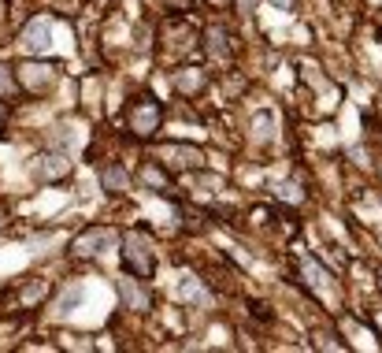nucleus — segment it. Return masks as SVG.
I'll return each mask as SVG.
<instances>
[{
    "label": "nucleus",
    "instance_id": "obj_13",
    "mask_svg": "<svg viewBox=\"0 0 382 353\" xmlns=\"http://www.w3.org/2000/svg\"><path fill=\"white\" fill-rule=\"evenodd\" d=\"M175 89L182 97H201L208 89V71L204 68H178L175 71Z\"/></svg>",
    "mask_w": 382,
    "mask_h": 353
},
{
    "label": "nucleus",
    "instance_id": "obj_24",
    "mask_svg": "<svg viewBox=\"0 0 382 353\" xmlns=\"http://www.w3.org/2000/svg\"><path fill=\"white\" fill-rule=\"evenodd\" d=\"M271 4H275V8H282V11H289V8L297 4V0H271Z\"/></svg>",
    "mask_w": 382,
    "mask_h": 353
},
{
    "label": "nucleus",
    "instance_id": "obj_6",
    "mask_svg": "<svg viewBox=\"0 0 382 353\" xmlns=\"http://www.w3.org/2000/svg\"><path fill=\"white\" fill-rule=\"evenodd\" d=\"M160 41H164V56H175V52H193L197 49V30L190 19H167L164 30H160Z\"/></svg>",
    "mask_w": 382,
    "mask_h": 353
},
{
    "label": "nucleus",
    "instance_id": "obj_20",
    "mask_svg": "<svg viewBox=\"0 0 382 353\" xmlns=\"http://www.w3.org/2000/svg\"><path fill=\"white\" fill-rule=\"evenodd\" d=\"M249 312H253L256 320H271V309L263 305V302H249Z\"/></svg>",
    "mask_w": 382,
    "mask_h": 353
},
{
    "label": "nucleus",
    "instance_id": "obj_12",
    "mask_svg": "<svg viewBox=\"0 0 382 353\" xmlns=\"http://www.w3.org/2000/svg\"><path fill=\"white\" fill-rule=\"evenodd\" d=\"M67 156L63 153H45V156H37L34 160V179L37 182H60L63 175H67Z\"/></svg>",
    "mask_w": 382,
    "mask_h": 353
},
{
    "label": "nucleus",
    "instance_id": "obj_17",
    "mask_svg": "<svg viewBox=\"0 0 382 353\" xmlns=\"http://www.w3.org/2000/svg\"><path fill=\"white\" fill-rule=\"evenodd\" d=\"M271 130H275L271 112H256V115H253V138H256V141H268Z\"/></svg>",
    "mask_w": 382,
    "mask_h": 353
},
{
    "label": "nucleus",
    "instance_id": "obj_7",
    "mask_svg": "<svg viewBox=\"0 0 382 353\" xmlns=\"http://www.w3.org/2000/svg\"><path fill=\"white\" fill-rule=\"evenodd\" d=\"M297 268H301V279H305V286L308 290H315V294H331L334 290V279H331V271H327L320 260H312V257H297Z\"/></svg>",
    "mask_w": 382,
    "mask_h": 353
},
{
    "label": "nucleus",
    "instance_id": "obj_2",
    "mask_svg": "<svg viewBox=\"0 0 382 353\" xmlns=\"http://www.w3.org/2000/svg\"><path fill=\"white\" fill-rule=\"evenodd\" d=\"M119 242H123V268L138 279H149L156 271L152 234L149 231H126V234H119Z\"/></svg>",
    "mask_w": 382,
    "mask_h": 353
},
{
    "label": "nucleus",
    "instance_id": "obj_23",
    "mask_svg": "<svg viewBox=\"0 0 382 353\" xmlns=\"http://www.w3.org/2000/svg\"><path fill=\"white\" fill-rule=\"evenodd\" d=\"M208 4H212V8H216V11H227V8H230V4H234V0H208Z\"/></svg>",
    "mask_w": 382,
    "mask_h": 353
},
{
    "label": "nucleus",
    "instance_id": "obj_19",
    "mask_svg": "<svg viewBox=\"0 0 382 353\" xmlns=\"http://www.w3.org/2000/svg\"><path fill=\"white\" fill-rule=\"evenodd\" d=\"M52 130H56V134H52V146H63V149H67L71 146V127H52Z\"/></svg>",
    "mask_w": 382,
    "mask_h": 353
},
{
    "label": "nucleus",
    "instance_id": "obj_3",
    "mask_svg": "<svg viewBox=\"0 0 382 353\" xmlns=\"http://www.w3.org/2000/svg\"><path fill=\"white\" fill-rule=\"evenodd\" d=\"M15 82L22 94H34V97H48L60 82V71L52 63H41V60H22L15 68Z\"/></svg>",
    "mask_w": 382,
    "mask_h": 353
},
{
    "label": "nucleus",
    "instance_id": "obj_4",
    "mask_svg": "<svg viewBox=\"0 0 382 353\" xmlns=\"http://www.w3.org/2000/svg\"><path fill=\"white\" fill-rule=\"evenodd\" d=\"M156 160H160L167 172H201L204 167V149L197 146H160L156 149Z\"/></svg>",
    "mask_w": 382,
    "mask_h": 353
},
{
    "label": "nucleus",
    "instance_id": "obj_1",
    "mask_svg": "<svg viewBox=\"0 0 382 353\" xmlns=\"http://www.w3.org/2000/svg\"><path fill=\"white\" fill-rule=\"evenodd\" d=\"M160 123H164V104L149 97V94H138L134 101L126 104V134L138 138V141H149L160 134Z\"/></svg>",
    "mask_w": 382,
    "mask_h": 353
},
{
    "label": "nucleus",
    "instance_id": "obj_15",
    "mask_svg": "<svg viewBox=\"0 0 382 353\" xmlns=\"http://www.w3.org/2000/svg\"><path fill=\"white\" fill-rule=\"evenodd\" d=\"M100 186L108 190V193H126V186H130L126 167L123 164H104L100 167Z\"/></svg>",
    "mask_w": 382,
    "mask_h": 353
},
{
    "label": "nucleus",
    "instance_id": "obj_10",
    "mask_svg": "<svg viewBox=\"0 0 382 353\" xmlns=\"http://www.w3.org/2000/svg\"><path fill=\"white\" fill-rule=\"evenodd\" d=\"M208 52H212L216 60L230 63L234 56H238V41H234V34L227 30V26H208Z\"/></svg>",
    "mask_w": 382,
    "mask_h": 353
},
{
    "label": "nucleus",
    "instance_id": "obj_5",
    "mask_svg": "<svg viewBox=\"0 0 382 353\" xmlns=\"http://www.w3.org/2000/svg\"><path fill=\"white\" fill-rule=\"evenodd\" d=\"M115 242H119V231L115 227H86L71 242V257H100L104 250H112Z\"/></svg>",
    "mask_w": 382,
    "mask_h": 353
},
{
    "label": "nucleus",
    "instance_id": "obj_16",
    "mask_svg": "<svg viewBox=\"0 0 382 353\" xmlns=\"http://www.w3.org/2000/svg\"><path fill=\"white\" fill-rule=\"evenodd\" d=\"M178 224L190 234H201L204 231V212H197V208H178Z\"/></svg>",
    "mask_w": 382,
    "mask_h": 353
},
{
    "label": "nucleus",
    "instance_id": "obj_18",
    "mask_svg": "<svg viewBox=\"0 0 382 353\" xmlns=\"http://www.w3.org/2000/svg\"><path fill=\"white\" fill-rule=\"evenodd\" d=\"M78 302H82V286H71V290H67V294L60 297V305H63V312H71V305H78Z\"/></svg>",
    "mask_w": 382,
    "mask_h": 353
},
{
    "label": "nucleus",
    "instance_id": "obj_25",
    "mask_svg": "<svg viewBox=\"0 0 382 353\" xmlns=\"http://www.w3.org/2000/svg\"><path fill=\"white\" fill-rule=\"evenodd\" d=\"M238 4H242V11H253V8H256V0H238Z\"/></svg>",
    "mask_w": 382,
    "mask_h": 353
},
{
    "label": "nucleus",
    "instance_id": "obj_22",
    "mask_svg": "<svg viewBox=\"0 0 382 353\" xmlns=\"http://www.w3.org/2000/svg\"><path fill=\"white\" fill-rule=\"evenodd\" d=\"M4 127H8V101H0V138H4Z\"/></svg>",
    "mask_w": 382,
    "mask_h": 353
},
{
    "label": "nucleus",
    "instance_id": "obj_8",
    "mask_svg": "<svg viewBox=\"0 0 382 353\" xmlns=\"http://www.w3.org/2000/svg\"><path fill=\"white\" fill-rule=\"evenodd\" d=\"M19 309H41L48 297H52V283L48 279H26L19 290H11Z\"/></svg>",
    "mask_w": 382,
    "mask_h": 353
},
{
    "label": "nucleus",
    "instance_id": "obj_9",
    "mask_svg": "<svg viewBox=\"0 0 382 353\" xmlns=\"http://www.w3.org/2000/svg\"><path fill=\"white\" fill-rule=\"evenodd\" d=\"M19 41H22V49H30V52H45V49L52 45V23H48L45 15L30 19V23L22 26Z\"/></svg>",
    "mask_w": 382,
    "mask_h": 353
},
{
    "label": "nucleus",
    "instance_id": "obj_26",
    "mask_svg": "<svg viewBox=\"0 0 382 353\" xmlns=\"http://www.w3.org/2000/svg\"><path fill=\"white\" fill-rule=\"evenodd\" d=\"M175 4H182V8H186V0H175Z\"/></svg>",
    "mask_w": 382,
    "mask_h": 353
},
{
    "label": "nucleus",
    "instance_id": "obj_11",
    "mask_svg": "<svg viewBox=\"0 0 382 353\" xmlns=\"http://www.w3.org/2000/svg\"><path fill=\"white\" fill-rule=\"evenodd\" d=\"M138 179H141V186H149V190H156L160 198H171V172L160 164V160H145L141 164V172H138Z\"/></svg>",
    "mask_w": 382,
    "mask_h": 353
},
{
    "label": "nucleus",
    "instance_id": "obj_14",
    "mask_svg": "<svg viewBox=\"0 0 382 353\" xmlns=\"http://www.w3.org/2000/svg\"><path fill=\"white\" fill-rule=\"evenodd\" d=\"M119 297H123V305H126L130 312H149V309H152V294L138 283V276L119 283Z\"/></svg>",
    "mask_w": 382,
    "mask_h": 353
},
{
    "label": "nucleus",
    "instance_id": "obj_21",
    "mask_svg": "<svg viewBox=\"0 0 382 353\" xmlns=\"http://www.w3.org/2000/svg\"><path fill=\"white\" fill-rule=\"evenodd\" d=\"M279 193H282L286 201H301V198H305V193H297V186H294V182H282V186H279Z\"/></svg>",
    "mask_w": 382,
    "mask_h": 353
}]
</instances>
